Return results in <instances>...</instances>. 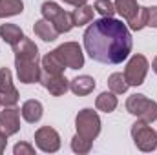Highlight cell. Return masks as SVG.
I'll return each instance as SVG.
<instances>
[{"instance_id": "6da1fadb", "label": "cell", "mask_w": 157, "mask_h": 155, "mask_svg": "<svg viewBox=\"0 0 157 155\" xmlns=\"http://www.w3.org/2000/svg\"><path fill=\"white\" fill-rule=\"evenodd\" d=\"M130 29L113 17H102L93 20L84 33L86 53L102 64H121L132 53Z\"/></svg>"}, {"instance_id": "7a4b0ae2", "label": "cell", "mask_w": 157, "mask_h": 155, "mask_svg": "<svg viewBox=\"0 0 157 155\" xmlns=\"http://www.w3.org/2000/svg\"><path fill=\"white\" fill-rule=\"evenodd\" d=\"M126 110H128V113L135 115L137 119H141L148 124L157 120V102L148 99L146 95H141V93L130 95L126 100Z\"/></svg>"}, {"instance_id": "3957f363", "label": "cell", "mask_w": 157, "mask_h": 155, "mask_svg": "<svg viewBox=\"0 0 157 155\" xmlns=\"http://www.w3.org/2000/svg\"><path fill=\"white\" fill-rule=\"evenodd\" d=\"M40 11H42L44 18L49 20V22L55 26V29H57L59 33H68V31H71V28L75 26L71 13L64 11V9H62L59 4H55V2H44L42 7H40Z\"/></svg>"}, {"instance_id": "277c9868", "label": "cell", "mask_w": 157, "mask_h": 155, "mask_svg": "<svg viewBox=\"0 0 157 155\" xmlns=\"http://www.w3.org/2000/svg\"><path fill=\"white\" fill-rule=\"evenodd\" d=\"M75 128H77V133L82 135L84 139L95 141L97 135L101 133V119L97 115V112L90 108L78 112L77 119H75Z\"/></svg>"}, {"instance_id": "5b68a950", "label": "cell", "mask_w": 157, "mask_h": 155, "mask_svg": "<svg viewBox=\"0 0 157 155\" xmlns=\"http://www.w3.org/2000/svg\"><path fill=\"white\" fill-rule=\"evenodd\" d=\"M132 137H133L135 146L141 152H154L157 148V131L152 130L148 126V122H144L141 119L132 126Z\"/></svg>"}, {"instance_id": "8992f818", "label": "cell", "mask_w": 157, "mask_h": 155, "mask_svg": "<svg viewBox=\"0 0 157 155\" xmlns=\"http://www.w3.org/2000/svg\"><path fill=\"white\" fill-rule=\"evenodd\" d=\"M148 68H150V64L144 55H133L124 68V78H126L128 86H141L146 78Z\"/></svg>"}, {"instance_id": "52a82bcc", "label": "cell", "mask_w": 157, "mask_h": 155, "mask_svg": "<svg viewBox=\"0 0 157 155\" xmlns=\"http://www.w3.org/2000/svg\"><path fill=\"white\" fill-rule=\"evenodd\" d=\"M53 51L62 60V64L70 70H78L84 66V53H82V49L77 42H64Z\"/></svg>"}, {"instance_id": "ba28073f", "label": "cell", "mask_w": 157, "mask_h": 155, "mask_svg": "<svg viewBox=\"0 0 157 155\" xmlns=\"http://www.w3.org/2000/svg\"><path fill=\"white\" fill-rule=\"evenodd\" d=\"M35 142L42 152L46 153H55L60 148V135L49 128V126H42L35 131Z\"/></svg>"}, {"instance_id": "9c48e42d", "label": "cell", "mask_w": 157, "mask_h": 155, "mask_svg": "<svg viewBox=\"0 0 157 155\" xmlns=\"http://www.w3.org/2000/svg\"><path fill=\"white\" fill-rule=\"evenodd\" d=\"M0 97L4 106H17L18 91L13 86V77L7 68H0Z\"/></svg>"}, {"instance_id": "30bf717a", "label": "cell", "mask_w": 157, "mask_h": 155, "mask_svg": "<svg viewBox=\"0 0 157 155\" xmlns=\"http://www.w3.org/2000/svg\"><path fill=\"white\" fill-rule=\"evenodd\" d=\"M15 68L18 80L24 84H35L40 80V68L37 60H26V59H15Z\"/></svg>"}, {"instance_id": "8fae6325", "label": "cell", "mask_w": 157, "mask_h": 155, "mask_svg": "<svg viewBox=\"0 0 157 155\" xmlns=\"http://www.w3.org/2000/svg\"><path fill=\"white\" fill-rule=\"evenodd\" d=\"M20 110H17L15 106H4V110L0 112V130L11 137L15 133H18L20 130Z\"/></svg>"}, {"instance_id": "7c38bea8", "label": "cell", "mask_w": 157, "mask_h": 155, "mask_svg": "<svg viewBox=\"0 0 157 155\" xmlns=\"http://www.w3.org/2000/svg\"><path fill=\"white\" fill-rule=\"evenodd\" d=\"M40 84L51 93V95H55V97H60V95H64L68 89H70V82L66 80V77H62V75H51V73H40Z\"/></svg>"}, {"instance_id": "4fadbf2b", "label": "cell", "mask_w": 157, "mask_h": 155, "mask_svg": "<svg viewBox=\"0 0 157 155\" xmlns=\"http://www.w3.org/2000/svg\"><path fill=\"white\" fill-rule=\"evenodd\" d=\"M13 53H15V59L37 60V57H39V47L35 46V42H33L31 39L22 37V39L13 46Z\"/></svg>"}, {"instance_id": "5bb4252c", "label": "cell", "mask_w": 157, "mask_h": 155, "mask_svg": "<svg viewBox=\"0 0 157 155\" xmlns=\"http://www.w3.org/2000/svg\"><path fill=\"white\" fill-rule=\"evenodd\" d=\"M70 89L78 95V97H84V95H90L93 89H95V80L93 77H90V75H80V77L73 78L71 82H70Z\"/></svg>"}, {"instance_id": "9a60e30c", "label": "cell", "mask_w": 157, "mask_h": 155, "mask_svg": "<svg viewBox=\"0 0 157 155\" xmlns=\"http://www.w3.org/2000/svg\"><path fill=\"white\" fill-rule=\"evenodd\" d=\"M20 113H22V117H24L26 122L35 124V122H39L40 119H42V104H40L39 100H35V99L26 100V102L22 104Z\"/></svg>"}, {"instance_id": "2e32d148", "label": "cell", "mask_w": 157, "mask_h": 155, "mask_svg": "<svg viewBox=\"0 0 157 155\" xmlns=\"http://www.w3.org/2000/svg\"><path fill=\"white\" fill-rule=\"evenodd\" d=\"M33 29H35V35L39 39H42L44 42H53V40H57V37H59V31L55 29V26L49 20H46V18L37 20L35 26H33Z\"/></svg>"}, {"instance_id": "e0dca14e", "label": "cell", "mask_w": 157, "mask_h": 155, "mask_svg": "<svg viewBox=\"0 0 157 155\" xmlns=\"http://www.w3.org/2000/svg\"><path fill=\"white\" fill-rule=\"evenodd\" d=\"M64 68H66V66L62 64V60L57 57L55 51L44 55V59H42V70H44L46 73H51V75H62V73H64Z\"/></svg>"}, {"instance_id": "ac0fdd59", "label": "cell", "mask_w": 157, "mask_h": 155, "mask_svg": "<svg viewBox=\"0 0 157 155\" xmlns=\"http://www.w3.org/2000/svg\"><path fill=\"white\" fill-rule=\"evenodd\" d=\"M0 37L9 46H15L18 40L24 37V33H22V29L17 24H2L0 26Z\"/></svg>"}, {"instance_id": "d6986e66", "label": "cell", "mask_w": 157, "mask_h": 155, "mask_svg": "<svg viewBox=\"0 0 157 155\" xmlns=\"http://www.w3.org/2000/svg\"><path fill=\"white\" fill-rule=\"evenodd\" d=\"M95 106H97V110L99 112H104V113H112L115 108H117V97H115V93L113 91H104V93H101L99 97H97V100H95Z\"/></svg>"}, {"instance_id": "ffe728a7", "label": "cell", "mask_w": 157, "mask_h": 155, "mask_svg": "<svg viewBox=\"0 0 157 155\" xmlns=\"http://www.w3.org/2000/svg\"><path fill=\"white\" fill-rule=\"evenodd\" d=\"M93 7L91 6H88V4H84V6H78L77 9L71 13V17H73V24L75 26H84V24H90L91 20H93Z\"/></svg>"}, {"instance_id": "44dd1931", "label": "cell", "mask_w": 157, "mask_h": 155, "mask_svg": "<svg viewBox=\"0 0 157 155\" xmlns=\"http://www.w3.org/2000/svg\"><path fill=\"white\" fill-rule=\"evenodd\" d=\"M22 11H24L22 0H0V18L20 15Z\"/></svg>"}, {"instance_id": "7402d4cb", "label": "cell", "mask_w": 157, "mask_h": 155, "mask_svg": "<svg viewBox=\"0 0 157 155\" xmlns=\"http://www.w3.org/2000/svg\"><path fill=\"white\" fill-rule=\"evenodd\" d=\"M137 0H115V11L126 20H130L137 13Z\"/></svg>"}, {"instance_id": "603a6c76", "label": "cell", "mask_w": 157, "mask_h": 155, "mask_svg": "<svg viewBox=\"0 0 157 155\" xmlns=\"http://www.w3.org/2000/svg\"><path fill=\"white\" fill-rule=\"evenodd\" d=\"M146 22H148V7H141V6H139L137 13L128 20V26H130V29H133V31H141V29L146 26Z\"/></svg>"}, {"instance_id": "cb8c5ba5", "label": "cell", "mask_w": 157, "mask_h": 155, "mask_svg": "<svg viewBox=\"0 0 157 155\" xmlns=\"http://www.w3.org/2000/svg\"><path fill=\"white\" fill-rule=\"evenodd\" d=\"M108 86H110V89H112L115 95H121V93H124V91L128 89V82H126V78H124L122 73H113V75H110Z\"/></svg>"}, {"instance_id": "d4e9b609", "label": "cell", "mask_w": 157, "mask_h": 155, "mask_svg": "<svg viewBox=\"0 0 157 155\" xmlns=\"http://www.w3.org/2000/svg\"><path fill=\"white\" fill-rule=\"evenodd\" d=\"M91 144H93V141L84 139V137L78 135V133L71 139V150H73L75 153H88V152L91 150Z\"/></svg>"}, {"instance_id": "484cf974", "label": "cell", "mask_w": 157, "mask_h": 155, "mask_svg": "<svg viewBox=\"0 0 157 155\" xmlns=\"http://www.w3.org/2000/svg\"><path fill=\"white\" fill-rule=\"evenodd\" d=\"M97 13H101L102 17H113L117 11H115V4L110 2V0H97L95 2V7H93Z\"/></svg>"}, {"instance_id": "4316f807", "label": "cell", "mask_w": 157, "mask_h": 155, "mask_svg": "<svg viewBox=\"0 0 157 155\" xmlns=\"http://www.w3.org/2000/svg\"><path fill=\"white\" fill-rule=\"evenodd\" d=\"M13 153L15 155H35V148L31 144H28V142H18V144H15Z\"/></svg>"}, {"instance_id": "83f0119b", "label": "cell", "mask_w": 157, "mask_h": 155, "mask_svg": "<svg viewBox=\"0 0 157 155\" xmlns=\"http://www.w3.org/2000/svg\"><path fill=\"white\" fill-rule=\"evenodd\" d=\"M146 26H150V28H157V6L148 7V22H146Z\"/></svg>"}, {"instance_id": "f1b7e54d", "label": "cell", "mask_w": 157, "mask_h": 155, "mask_svg": "<svg viewBox=\"0 0 157 155\" xmlns=\"http://www.w3.org/2000/svg\"><path fill=\"white\" fill-rule=\"evenodd\" d=\"M6 146H7V135L0 130V155L4 153V150H6Z\"/></svg>"}, {"instance_id": "f546056e", "label": "cell", "mask_w": 157, "mask_h": 155, "mask_svg": "<svg viewBox=\"0 0 157 155\" xmlns=\"http://www.w3.org/2000/svg\"><path fill=\"white\" fill-rule=\"evenodd\" d=\"M62 2H66V4H70V6H75V7L86 4V0H62Z\"/></svg>"}, {"instance_id": "4dcf8cb0", "label": "cell", "mask_w": 157, "mask_h": 155, "mask_svg": "<svg viewBox=\"0 0 157 155\" xmlns=\"http://www.w3.org/2000/svg\"><path fill=\"white\" fill-rule=\"evenodd\" d=\"M152 70H154V71L157 73V57L154 59V62H152Z\"/></svg>"}, {"instance_id": "1f68e13d", "label": "cell", "mask_w": 157, "mask_h": 155, "mask_svg": "<svg viewBox=\"0 0 157 155\" xmlns=\"http://www.w3.org/2000/svg\"><path fill=\"white\" fill-rule=\"evenodd\" d=\"M0 106H4V104H2V97H0Z\"/></svg>"}]
</instances>
